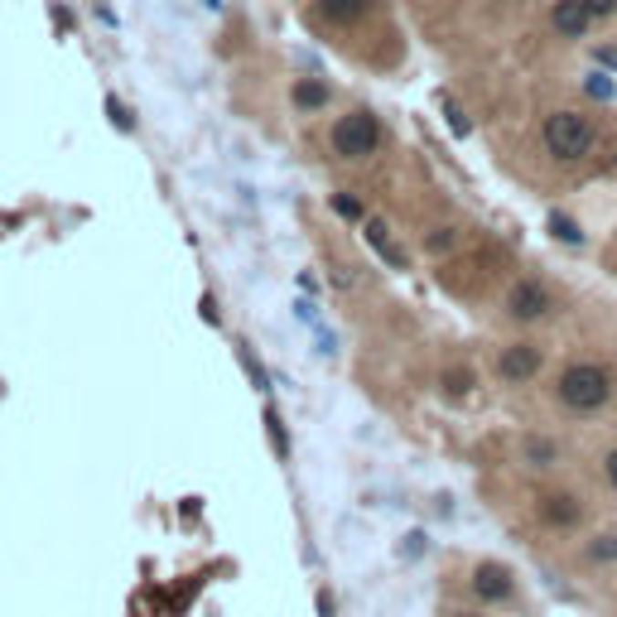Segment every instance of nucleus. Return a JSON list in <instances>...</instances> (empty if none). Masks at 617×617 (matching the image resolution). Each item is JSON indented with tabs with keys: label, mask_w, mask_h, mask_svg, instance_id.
Masks as SVG:
<instances>
[{
	"label": "nucleus",
	"mask_w": 617,
	"mask_h": 617,
	"mask_svg": "<svg viewBox=\"0 0 617 617\" xmlns=\"http://www.w3.org/2000/svg\"><path fill=\"white\" fill-rule=\"evenodd\" d=\"M555 405L574 420H589V415H603L617 396V376L603 357H570L559 371H555V386H550Z\"/></svg>",
	"instance_id": "obj_1"
},
{
	"label": "nucleus",
	"mask_w": 617,
	"mask_h": 617,
	"mask_svg": "<svg viewBox=\"0 0 617 617\" xmlns=\"http://www.w3.org/2000/svg\"><path fill=\"white\" fill-rule=\"evenodd\" d=\"M589 564V570H603V564H617V530H598V536L584 540V555H579Z\"/></svg>",
	"instance_id": "obj_12"
},
{
	"label": "nucleus",
	"mask_w": 617,
	"mask_h": 617,
	"mask_svg": "<svg viewBox=\"0 0 617 617\" xmlns=\"http://www.w3.org/2000/svg\"><path fill=\"white\" fill-rule=\"evenodd\" d=\"M598 473H603V483L617 492V444H612V449H608L603 458H598Z\"/></svg>",
	"instance_id": "obj_15"
},
{
	"label": "nucleus",
	"mask_w": 617,
	"mask_h": 617,
	"mask_svg": "<svg viewBox=\"0 0 617 617\" xmlns=\"http://www.w3.org/2000/svg\"><path fill=\"white\" fill-rule=\"evenodd\" d=\"M593 58L603 63V68H617V48H612V44H598V48H593Z\"/></svg>",
	"instance_id": "obj_20"
},
{
	"label": "nucleus",
	"mask_w": 617,
	"mask_h": 617,
	"mask_svg": "<svg viewBox=\"0 0 617 617\" xmlns=\"http://www.w3.org/2000/svg\"><path fill=\"white\" fill-rule=\"evenodd\" d=\"M468 593L483 608H507L511 598H517V574H511L502 559H477L468 570Z\"/></svg>",
	"instance_id": "obj_5"
},
{
	"label": "nucleus",
	"mask_w": 617,
	"mask_h": 617,
	"mask_svg": "<svg viewBox=\"0 0 617 617\" xmlns=\"http://www.w3.org/2000/svg\"><path fill=\"white\" fill-rule=\"evenodd\" d=\"M362 232H367V242H371L376 251H382V261H386L391 270H410V256H405L396 242H391V227H386V222L362 217Z\"/></svg>",
	"instance_id": "obj_10"
},
{
	"label": "nucleus",
	"mask_w": 617,
	"mask_h": 617,
	"mask_svg": "<svg viewBox=\"0 0 617 617\" xmlns=\"http://www.w3.org/2000/svg\"><path fill=\"white\" fill-rule=\"evenodd\" d=\"M289 101H295L299 111H323L333 101V92H329V82H319V78H299L295 92H289Z\"/></svg>",
	"instance_id": "obj_11"
},
{
	"label": "nucleus",
	"mask_w": 617,
	"mask_h": 617,
	"mask_svg": "<svg viewBox=\"0 0 617 617\" xmlns=\"http://www.w3.org/2000/svg\"><path fill=\"white\" fill-rule=\"evenodd\" d=\"M536 517L550 530H574L579 521H584V502H579L570 487H545L536 497Z\"/></svg>",
	"instance_id": "obj_7"
},
{
	"label": "nucleus",
	"mask_w": 617,
	"mask_h": 617,
	"mask_svg": "<svg viewBox=\"0 0 617 617\" xmlns=\"http://www.w3.org/2000/svg\"><path fill=\"white\" fill-rule=\"evenodd\" d=\"M589 92H593V97H612V82H608L603 73H593V78H589Z\"/></svg>",
	"instance_id": "obj_19"
},
{
	"label": "nucleus",
	"mask_w": 617,
	"mask_h": 617,
	"mask_svg": "<svg viewBox=\"0 0 617 617\" xmlns=\"http://www.w3.org/2000/svg\"><path fill=\"white\" fill-rule=\"evenodd\" d=\"M454 242H458V236H454L449 227H444V236H430V246H434V251H449Z\"/></svg>",
	"instance_id": "obj_21"
},
{
	"label": "nucleus",
	"mask_w": 617,
	"mask_h": 617,
	"mask_svg": "<svg viewBox=\"0 0 617 617\" xmlns=\"http://www.w3.org/2000/svg\"><path fill=\"white\" fill-rule=\"evenodd\" d=\"M540 145L550 160L559 164H579V160H589L593 145H598V121L589 111H579V107H559L545 116V126H540Z\"/></svg>",
	"instance_id": "obj_2"
},
{
	"label": "nucleus",
	"mask_w": 617,
	"mask_h": 617,
	"mask_svg": "<svg viewBox=\"0 0 617 617\" xmlns=\"http://www.w3.org/2000/svg\"><path fill=\"white\" fill-rule=\"evenodd\" d=\"M550 25H555L559 39H584V34L593 29V15H589L584 0H555V5H550Z\"/></svg>",
	"instance_id": "obj_9"
},
{
	"label": "nucleus",
	"mask_w": 617,
	"mask_h": 617,
	"mask_svg": "<svg viewBox=\"0 0 617 617\" xmlns=\"http://www.w3.org/2000/svg\"><path fill=\"white\" fill-rule=\"evenodd\" d=\"M107 111H111V121L121 126V131H131V116H126V107H121L116 97H107Z\"/></svg>",
	"instance_id": "obj_18"
},
{
	"label": "nucleus",
	"mask_w": 617,
	"mask_h": 617,
	"mask_svg": "<svg viewBox=\"0 0 617 617\" xmlns=\"http://www.w3.org/2000/svg\"><path fill=\"white\" fill-rule=\"evenodd\" d=\"M526 458L536 463V468H550V463H559V449H555V444H545V439H530L526 444Z\"/></svg>",
	"instance_id": "obj_14"
},
{
	"label": "nucleus",
	"mask_w": 617,
	"mask_h": 617,
	"mask_svg": "<svg viewBox=\"0 0 617 617\" xmlns=\"http://www.w3.org/2000/svg\"><path fill=\"white\" fill-rule=\"evenodd\" d=\"M333 213H342V217H367V213H362V203L348 198V193H338V198H333Z\"/></svg>",
	"instance_id": "obj_16"
},
{
	"label": "nucleus",
	"mask_w": 617,
	"mask_h": 617,
	"mask_svg": "<svg viewBox=\"0 0 617 617\" xmlns=\"http://www.w3.org/2000/svg\"><path fill=\"white\" fill-rule=\"evenodd\" d=\"M545 367V352H540V342H507L502 352H497V376H502L507 386H526V382H536Z\"/></svg>",
	"instance_id": "obj_6"
},
{
	"label": "nucleus",
	"mask_w": 617,
	"mask_h": 617,
	"mask_svg": "<svg viewBox=\"0 0 617 617\" xmlns=\"http://www.w3.org/2000/svg\"><path fill=\"white\" fill-rule=\"evenodd\" d=\"M555 308H559V295H555V285L540 280V276H521L502 299V314L511 323H545V319H555Z\"/></svg>",
	"instance_id": "obj_4"
},
{
	"label": "nucleus",
	"mask_w": 617,
	"mask_h": 617,
	"mask_svg": "<svg viewBox=\"0 0 617 617\" xmlns=\"http://www.w3.org/2000/svg\"><path fill=\"white\" fill-rule=\"evenodd\" d=\"M584 5H589L593 20H612V15H617V0H584Z\"/></svg>",
	"instance_id": "obj_17"
},
{
	"label": "nucleus",
	"mask_w": 617,
	"mask_h": 617,
	"mask_svg": "<svg viewBox=\"0 0 617 617\" xmlns=\"http://www.w3.org/2000/svg\"><path fill=\"white\" fill-rule=\"evenodd\" d=\"M329 145H333V154L342 164H362V160H371V154L386 145V126H382V116H376L371 107H352L348 116H338V121H333Z\"/></svg>",
	"instance_id": "obj_3"
},
{
	"label": "nucleus",
	"mask_w": 617,
	"mask_h": 617,
	"mask_svg": "<svg viewBox=\"0 0 617 617\" xmlns=\"http://www.w3.org/2000/svg\"><path fill=\"white\" fill-rule=\"evenodd\" d=\"M371 5L376 0H314V20L333 29H352L371 15Z\"/></svg>",
	"instance_id": "obj_8"
},
{
	"label": "nucleus",
	"mask_w": 617,
	"mask_h": 617,
	"mask_svg": "<svg viewBox=\"0 0 617 617\" xmlns=\"http://www.w3.org/2000/svg\"><path fill=\"white\" fill-rule=\"evenodd\" d=\"M550 232H555V242L584 246V232H579V222H574V217H559V213H550Z\"/></svg>",
	"instance_id": "obj_13"
}]
</instances>
